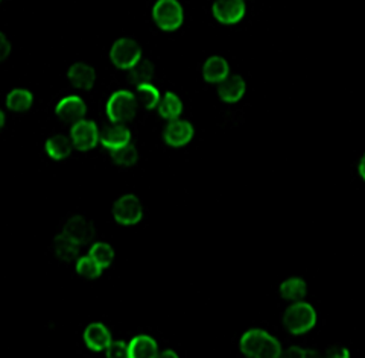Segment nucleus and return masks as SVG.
<instances>
[{
	"label": "nucleus",
	"instance_id": "nucleus-1",
	"mask_svg": "<svg viewBox=\"0 0 365 358\" xmlns=\"http://www.w3.org/2000/svg\"><path fill=\"white\" fill-rule=\"evenodd\" d=\"M96 237L93 223L83 216H72L53 238V253L60 261L73 263Z\"/></svg>",
	"mask_w": 365,
	"mask_h": 358
},
{
	"label": "nucleus",
	"instance_id": "nucleus-2",
	"mask_svg": "<svg viewBox=\"0 0 365 358\" xmlns=\"http://www.w3.org/2000/svg\"><path fill=\"white\" fill-rule=\"evenodd\" d=\"M236 348L245 358H279L284 344L269 328L251 327L239 336Z\"/></svg>",
	"mask_w": 365,
	"mask_h": 358
},
{
	"label": "nucleus",
	"instance_id": "nucleus-3",
	"mask_svg": "<svg viewBox=\"0 0 365 358\" xmlns=\"http://www.w3.org/2000/svg\"><path fill=\"white\" fill-rule=\"evenodd\" d=\"M282 328L291 339H303L311 334L319 323L318 308L306 299L287 304L282 311Z\"/></svg>",
	"mask_w": 365,
	"mask_h": 358
},
{
	"label": "nucleus",
	"instance_id": "nucleus-4",
	"mask_svg": "<svg viewBox=\"0 0 365 358\" xmlns=\"http://www.w3.org/2000/svg\"><path fill=\"white\" fill-rule=\"evenodd\" d=\"M140 108L137 105L134 90L118 87L111 90L102 103V117L107 123L131 125L139 117Z\"/></svg>",
	"mask_w": 365,
	"mask_h": 358
},
{
	"label": "nucleus",
	"instance_id": "nucleus-5",
	"mask_svg": "<svg viewBox=\"0 0 365 358\" xmlns=\"http://www.w3.org/2000/svg\"><path fill=\"white\" fill-rule=\"evenodd\" d=\"M150 17L157 31L163 33L178 32L185 26L186 11L180 0H154Z\"/></svg>",
	"mask_w": 365,
	"mask_h": 358
},
{
	"label": "nucleus",
	"instance_id": "nucleus-6",
	"mask_svg": "<svg viewBox=\"0 0 365 358\" xmlns=\"http://www.w3.org/2000/svg\"><path fill=\"white\" fill-rule=\"evenodd\" d=\"M107 58L114 70L127 73L143 58V48L137 38L123 36L110 44Z\"/></svg>",
	"mask_w": 365,
	"mask_h": 358
},
{
	"label": "nucleus",
	"instance_id": "nucleus-7",
	"mask_svg": "<svg viewBox=\"0 0 365 358\" xmlns=\"http://www.w3.org/2000/svg\"><path fill=\"white\" fill-rule=\"evenodd\" d=\"M146 208L139 194L125 193L120 194L111 206L113 222L120 228H134L145 219Z\"/></svg>",
	"mask_w": 365,
	"mask_h": 358
},
{
	"label": "nucleus",
	"instance_id": "nucleus-8",
	"mask_svg": "<svg viewBox=\"0 0 365 358\" xmlns=\"http://www.w3.org/2000/svg\"><path fill=\"white\" fill-rule=\"evenodd\" d=\"M101 123L96 119H90L88 115L68 126L67 137L71 140L73 151L78 154H90L99 147Z\"/></svg>",
	"mask_w": 365,
	"mask_h": 358
},
{
	"label": "nucleus",
	"instance_id": "nucleus-9",
	"mask_svg": "<svg viewBox=\"0 0 365 358\" xmlns=\"http://www.w3.org/2000/svg\"><path fill=\"white\" fill-rule=\"evenodd\" d=\"M197 130L189 119L180 117L165 122L160 131V142L168 149H185L195 138Z\"/></svg>",
	"mask_w": 365,
	"mask_h": 358
},
{
	"label": "nucleus",
	"instance_id": "nucleus-10",
	"mask_svg": "<svg viewBox=\"0 0 365 358\" xmlns=\"http://www.w3.org/2000/svg\"><path fill=\"white\" fill-rule=\"evenodd\" d=\"M90 111L88 102L84 96L78 93H67L61 96L53 105V115L56 122L64 126H71L72 123L87 117Z\"/></svg>",
	"mask_w": 365,
	"mask_h": 358
},
{
	"label": "nucleus",
	"instance_id": "nucleus-11",
	"mask_svg": "<svg viewBox=\"0 0 365 358\" xmlns=\"http://www.w3.org/2000/svg\"><path fill=\"white\" fill-rule=\"evenodd\" d=\"M247 0H212L210 4V17L221 26H236L247 19Z\"/></svg>",
	"mask_w": 365,
	"mask_h": 358
},
{
	"label": "nucleus",
	"instance_id": "nucleus-12",
	"mask_svg": "<svg viewBox=\"0 0 365 358\" xmlns=\"http://www.w3.org/2000/svg\"><path fill=\"white\" fill-rule=\"evenodd\" d=\"M98 70L87 61H76L67 67L66 80L79 93H91L98 84Z\"/></svg>",
	"mask_w": 365,
	"mask_h": 358
},
{
	"label": "nucleus",
	"instance_id": "nucleus-13",
	"mask_svg": "<svg viewBox=\"0 0 365 358\" xmlns=\"http://www.w3.org/2000/svg\"><path fill=\"white\" fill-rule=\"evenodd\" d=\"M131 142H134V131L130 125L107 123L104 128H101L99 146L106 152L118 151V149L127 146Z\"/></svg>",
	"mask_w": 365,
	"mask_h": 358
},
{
	"label": "nucleus",
	"instance_id": "nucleus-14",
	"mask_svg": "<svg viewBox=\"0 0 365 358\" xmlns=\"http://www.w3.org/2000/svg\"><path fill=\"white\" fill-rule=\"evenodd\" d=\"M248 93V83L242 75L230 73L222 83L216 85V96L227 107L242 102Z\"/></svg>",
	"mask_w": 365,
	"mask_h": 358
},
{
	"label": "nucleus",
	"instance_id": "nucleus-15",
	"mask_svg": "<svg viewBox=\"0 0 365 358\" xmlns=\"http://www.w3.org/2000/svg\"><path fill=\"white\" fill-rule=\"evenodd\" d=\"M111 330L102 322H90L83 332L84 348L93 354H104L113 340Z\"/></svg>",
	"mask_w": 365,
	"mask_h": 358
},
{
	"label": "nucleus",
	"instance_id": "nucleus-16",
	"mask_svg": "<svg viewBox=\"0 0 365 358\" xmlns=\"http://www.w3.org/2000/svg\"><path fill=\"white\" fill-rule=\"evenodd\" d=\"M230 73H232L230 63L227 61L225 56L220 53H215L209 58H205L200 67L201 80L205 85H210V87H216L220 83H222V80Z\"/></svg>",
	"mask_w": 365,
	"mask_h": 358
},
{
	"label": "nucleus",
	"instance_id": "nucleus-17",
	"mask_svg": "<svg viewBox=\"0 0 365 358\" xmlns=\"http://www.w3.org/2000/svg\"><path fill=\"white\" fill-rule=\"evenodd\" d=\"M162 348L157 337L150 332H137L127 340V354L125 358H155Z\"/></svg>",
	"mask_w": 365,
	"mask_h": 358
},
{
	"label": "nucleus",
	"instance_id": "nucleus-18",
	"mask_svg": "<svg viewBox=\"0 0 365 358\" xmlns=\"http://www.w3.org/2000/svg\"><path fill=\"white\" fill-rule=\"evenodd\" d=\"M185 111H186L185 100L181 99L178 93H175L173 90L162 91V96H160V100L155 108V112L160 120L169 122V120L180 119L185 115Z\"/></svg>",
	"mask_w": 365,
	"mask_h": 358
},
{
	"label": "nucleus",
	"instance_id": "nucleus-19",
	"mask_svg": "<svg viewBox=\"0 0 365 358\" xmlns=\"http://www.w3.org/2000/svg\"><path fill=\"white\" fill-rule=\"evenodd\" d=\"M279 296L284 304H292L303 301L307 298V292H309V285L307 281L300 275H291L288 278H284L279 284Z\"/></svg>",
	"mask_w": 365,
	"mask_h": 358
},
{
	"label": "nucleus",
	"instance_id": "nucleus-20",
	"mask_svg": "<svg viewBox=\"0 0 365 358\" xmlns=\"http://www.w3.org/2000/svg\"><path fill=\"white\" fill-rule=\"evenodd\" d=\"M43 152L51 161L61 163V161H66L67 158L72 157L73 147L71 144V140H68L67 134L58 132L46 138L43 143Z\"/></svg>",
	"mask_w": 365,
	"mask_h": 358
},
{
	"label": "nucleus",
	"instance_id": "nucleus-21",
	"mask_svg": "<svg viewBox=\"0 0 365 358\" xmlns=\"http://www.w3.org/2000/svg\"><path fill=\"white\" fill-rule=\"evenodd\" d=\"M34 103H36V96L32 91L25 87H17L9 91L5 96V108L11 114H25L32 110Z\"/></svg>",
	"mask_w": 365,
	"mask_h": 358
},
{
	"label": "nucleus",
	"instance_id": "nucleus-22",
	"mask_svg": "<svg viewBox=\"0 0 365 358\" xmlns=\"http://www.w3.org/2000/svg\"><path fill=\"white\" fill-rule=\"evenodd\" d=\"M110 163L119 170H131L140 163V149L134 142L128 143L118 151L108 152Z\"/></svg>",
	"mask_w": 365,
	"mask_h": 358
},
{
	"label": "nucleus",
	"instance_id": "nucleus-23",
	"mask_svg": "<svg viewBox=\"0 0 365 358\" xmlns=\"http://www.w3.org/2000/svg\"><path fill=\"white\" fill-rule=\"evenodd\" d=\"M134 95L140 111L153 112L157 108L160 96H162V90H160L157 85H154L153 83H145L134 87Z\"/></svg>",
	"mask_w": 365,
	"mask_h": 358
},
{
	"label": "nucleus",
	"instance_id": "nucleus-24",
	"mask_svg": "<svg viewBox=\"0 0 365 358\" xmlns=\"http://www.w3.org/2000/svg\"><path fill=\"white\" fill-rule=\"evenodd\" d=\"M87 253L93 258L101 268L108 269L116 260V251L110 241L106 240H93L87 248Z\"/></svg>",
	"mask_w": 365,
	"mask_h": 358
},
{
	"label": "nucleus",
	"instance_id": "nucleus-25",
	"mask_svg": "<svg viewBox=\"0 0 365 358\" xmlns=\"http://www.w3.org/2000/svg\"><path fill=\"white\" fill-rule=\"evenodd\" d=\"M75 273L78 275V278L86 280V281H95L99 280L102 275H104V268L91 258L88 253H81L75 261Z\"/></svg>",
	"mask_w": 365,
	"mask_h": 358
},
{
	"label": "nucleus",
	"instance_id": "nucleus-26",
	"mask_svg": "<svg viewBox=\"0 0 365 358\" xmlns=\"http://www.w3.org/2000/svg\"><path fill=\"white\" fill-rule=\"evenodd\" d=\"M128 83L134 87L145 83H153L157 76V68L153 61L148 60V58H142V60L137 63L130 72H127Z\"/></svg>",
	"mask_w": 365,
	"mask_h": 358
},
{
	"label": "nucleus",
	"instance_id": "nucleus-27",
	"mask_svg": "<svg viewBox=\"0 0 365 358\" xmlns=\"http://www.w3.org/2000/svg\"><path fill=\"white\" fill-rule=\"evenodd\" d=\"M318 352L312 349L311 346H307L302 342H292L283 348L282 357H292V358H312L317 357Z\"/></svg>",
	"mask_w": 365,
	"mask_h": 358
},
{
	"label": "nucleus",
	"instance_id": "nucleus-28",
	"mask_svg": "<svg viewBox=\"0 0 365 358\" xmlns=\"http://www.w3.org/2000/svg\"><path fill=\"white\" fill-rule=\"evenodd\" d=\"M104 354L108 358H125V354H127V340L113 337L110 346L104 351Z\"/></svg>",
	"mask_w": 365,
	"mask_h": 358
},
{
	"label": "nucleus",
	"instance_id": "nucleus-29",
	"mask_svg": "<svg viewBox=\"0 0 365 358\" xmlns=\"http://www.w3.org/2000/svg\"><path fill=\"white\" fill-rule=\"evenodd\" d=\"M323 355L327 357H334V358H351L353 352L347 348L346 344L342 343H334V344H329L327 348L324 349Z\"/></svg>",
	"mask_w": 365,
	"mask_h": 358
},
{
	"label": "nucleus",
	"instance_id": "nucleus-30",
	"mask_svg": "<svg viewBox=\"0 0 365 358\" xmlns=\"http://www.w3.org/2000/svg\"><path fill=\"white\" fill-rule=\"evenodd\" d=\"M13 53V41L9 40L5 32L0 31V63L6 61Z\"/></svg>",
	"mask_w": 365,
	"mask_h": 358
},
{
	"label": "nucleus",
	"instance_id": "nucleus-31",
	"mask_svg": "<svg viewBox=\"0 0 365 358\" xmlns=\"http://www.w3.org/2000/svg\"><path fill=\"white\" fill-rule=\"evenodd\" d=\"M166 357H169V358H180L181 354L178 351H175L174 348H160L155 358H166Z\"/></svg>",
	"mask_w": 365,
	"mask_h": 358
},
{
	"label": "nucleus",
	"instance_id": "nucleus-32",
	"mask_svg": "<svg viewBox=\"0 0 365 358\" xmlns=\"http://www.w3.org/2000/svg\"><path fill=\"white\" fill-rule=\"evenodd\" d=\"M356 177L359 181H365V158L359 157L356 163Z\"/></svg>",
	"mask_w": 365,
	"mask_h": 358
},
{
	"label": "nucleus",
	"instance_id": "nucleus-33",
	"mask_svg": "<svg viewBox=\"0 0 365 358\" xmlns=\"http://www.w3.org/2000/svg\"><path fill=\"white\" fill-rule=\"evenodd\" d=\"M6 122H8L6 112L4 111V108H0V132L6 128Z\"/></svg>",
	"mask_w": 365,
	"mask_h": 358
},
{
	"label": "nucleus",
	"instance_id": "nucleus-34",
	"mask_svg": "<svg viewBox=\"0 0 365 358\" xmlns=\"http://www.w3.org/2000/svg\"><path fill=\"white\" fill-rule=\"evenodd\" d=\"M4 2V0H0V4H2Z\"/></svg>",
	"mask_w": 365,
	"mask_h": 358
}]
</instances>
